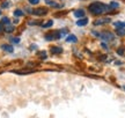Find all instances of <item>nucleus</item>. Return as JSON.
Here are the masks:
<instances>
[{
	"label": "nucleus",
	"mask_w": 125,
	"mask_h": 118,
	"mask_svg": "<svg viewBox=\"0 0 125 118\" xmlns=\"http://www.w3.org/2000/svg\"><path fill=\"white\" fill-rule=\"evenodd\" d=\"M1 23H2L4 26H7V24H9V19L8 18H2V20H1Z\"/></svg>",
	"instance_id": "16"
},
{
	"label": "nucleus",
	"mask_w": 125,
	"mask_h": 118,
	"mask_svg": "<svg viewBox=\"0 0 125 118\" xmlns=\"http://www.w3.org/2000/svg\"><path fill=\"white\" fill-rule=\"evenodd\" d=\"M67 42H70V43H75L76 41H78V38H76V36H74V35H68L66 38Z\"/></svg>",
	"instance_id": "8"
},
{
	"label": "nucleus",
	"mask_w": 125,
	"mask_h": 118,
	"mask_svg": "<svg viewBox=\"0 0 125 118\" xmlns=\"http://www.w3.org/2000/svg\"><path fill=\"white\" fill-rule=\"evenodd\" d=\"M12 42H13V43H16V44H18L19 42H20V38H18V37H15V38H12Z\"/></svg>",
	"instance_id": "22"
},
{
	"label": "nucleus",
	"mask_w": 125,
	"mask_h": 118,
	"mask_svg": "<svg viewBox=\"0 0 125 118\" xmlns=\"http://www.w3.org/2000/svg\"><path fill=\"white\" fill-rule=\"evenodd\" d=\"M1 49L5 50V51H7V52H13V46L8 45V44H4V45H1Z\"/></svg>",
	"instance_id": "6"
},
{
	"label": "nucleus",
	"mask_w": 125,
	"mask_h": 118,
	"mask_svg": "<svg viewBox=\"0 0 125 118\" xmlns=\"http://www.w3.org/2000/svg\"><path fill=\"white\" fill-rule=\"evenodd\" d=\"M109 7H110V9L111 8H117V7H118V4H117V2H111Z\"/></svg>",
	"instance_id": "19"
},
{
	"label": "nucleus",
	"mask_w": 125,
	"mask_h": 118,
	"mask_svg": "<svg viewBox=\"0 0 125 118\" xmlns=\"http://www.w3.org/2000/svg\"><path fill=\"white\" fill-rule=\"evenodd\" d=\"M87 22H88V20L83 18V19H80V20L76 22V24H78L79 27H83V26H86V24H87Z\"/></svg>",
	"instance_id": "7"
},
{
	"label": "nucleus",
	"mask_w": 125,
	"mask_h": 118,
	"mask_svg": "<svg viewBox=\"0 0 125 118\" xmlns=\"http://www.w3.org/2000/svg\"><path fill=\"white\" fill-rule=\"evenodd\" d=\"M14 30V27L9 23V24H7V26H5V31L6 32H12Z\"/></svg>",
	"instance_id": "12"
},
{
	"label": "nucleus",
	"mask_w": 125,
	"mask_h": 118,
	"mask_svg": "<svg viewBox=\"0 0 125 118\" xmlns=\"http://www.w3.org/2000/svg\"><path fill=\"white\" fill-rule=\"evenodd\" d=\"M8 6H9V2H4V4H2V7H4V8L8 7Z\"/></svg>",
	"instance_id": "23"
},
{
	"label": "nucleus",
	"mask_w": 125,
	"mask_h": 118,
	"mask_svg": "<svg viewBox=\"0 0 125 118\" xmlns=\"http://www.w3.org/2000/svg\"><path fill=\"white\" fill-rule=\"evenodd\" d=\"M51 52L54 53V55H58V53H62V49L59 48V46H52V48H51Z\"/></svg>",
	"instance_id": "5"
},
{
	"label": "nucleus",
	"mask_w": 125,
	"mask_h": 118,
	"mask_svg": "<svg viewBox=\"0 0 125 118\" xmlns=\"http://www.w3.org/2000/svg\"><path fill=\"white\" fill-rule=\"evenodd\" d=\"M117 52H118V55H123V53H124V52H123V49H119Z\"/></svg>",
	"instance_id": "24"
},
{
	"label": "nucleus",
	"mask_w": 125,
	"mask_h": 118,
	"mask_svg": "<svg viewBox=\"0 0 125 118\" xmlns=\"http://www.w3.org/2000/svg\"><path fill=\"white\" fill-rule=\"evenodd\" d=\"M107 22H110V19H109V18H102V19H98V20H96V21L94 22V24H95V26H101V24H103V23H107Z\"/></svg>",
	"instance_id": "4"
},
{
	"label": "nucleus",
	"mask_w": 125,
	"mask_h": 118,
	"mask_svg": "<svg viewBox=\"0 0 125 118\" xmlns=\"http://www.w3.org/2000/svg\"><path fill=\"white\" fill-rule=\"evenodd\" d=\"M74 15H75L76 18H83V16H85V12H83L82 9H78V10H75Z\"/></svg>",
	"instance_id": "9"
},
{
	"label": "nucleus",
	"mask_w": 125,
	"mask_h": 118,
	"mask_svg": "<svg viewBox=\"0 0 125 118\" xmlns=\"http://www.w3.org/2000/svg\"><path fill=\"white\" fill-rule=\"evenodd\" d=\"M116 34L118 36H124L125 35V29L124 28H117L116 29Z\"/></svg>",
	"instance_id": "10"
},
{
	"label": "nucleus",
	"mask_w": 125,
	"mask_h": 118,
	"mask_svg": "<svg viewBox=\"0 0 125 118\" xmlns=\"http://www.w3.org/2000/svg\"><path fill=\"white\" fill-rule=\"evenodd\" d=\"M34 72V69H23V71H15V73L18 74H28V73Z\"/></svg>",
	"instance_id": "13"
},
{
	"label": "nucleus",
	"mask_w": 125,
	"mask_h": 118,
	"mask_svg": "<svg viewBox=\"0 0 125 118\" xmlns=\"http://www.w3.org/2000/svg\"><path fill=\"white\" fill-rule=\"evenodd\" d=\"M2 31H5V26L1 22H0V34H1Z\"/></svg>",
	"instance_id": "21"
},
{
	"label": "nucleus",
	"mask_w": 125,
	"mask_h": 118,
	"mask_svg": "<svg viewBox=\"0 0 125 118\" xmlns=\"http://www.w3.org/2000/svg\"><path fill=\"white\" fill-rule=\"evenodd\" d=\"M29 2H30L31 5H36L40 2V0H29Z\"/></svg>",
	"instance_id": "20"
},
{
	"label": "nucleus",
	"mask_w": 125,
	"mask_h": 118,
	"mask_svg": "<svg viewBox=\"0 0 125 118\" xmlns=\"http://www.w3.org/2000/svg\"><path fill=\"white\" fill-rule=\"evenodd\" d=\"M14 15H15V16H22L23 13H22V10H21V9H15Z\"/></svg>",
	"instance_id": "15"
},
{
	"label": "nucleus",
	"mask_w": 125,
	"mask_h": 118,
	"mask_svg": "<svg viewBox=\"0 0 125 118\" xmlns=\"http://www.w3.org/2000/svg\"><path fill=\"white\" fill-rule=\"evenodd\" d=\"M52 24H53V22H52V21H48L46 23H44V24H43V28H49V27H51Z\"/></svg>",
	"instance_id": "18"
},
{
	"label": "nucleus",
	"mask_w": 125,
	"mask_h": 118,
	"mask_svg": "<svg viewBox=\"0 0 125 118\" xmlns=\"http://www.w3.org/2000/svg\"><path fill=\"white\" fill-rule=\"evenodd\" d=\"M115 26H116L117 28H125V22L118 21V22H115Z\"/></svg>",
	"instance_id": "14"
},
{
	"label": "nucleus",
	"mask_w": 125,
	"mask_h": 118,
	"mask_svg": "<svg viewBox=\"0 0 125 118\" xmlns=\"http://www.w3.org/2000/svg\"><path fill=\"white\" fill-rule=\"evenodd\" d=\"M88 9H89V12L92 14L97 15V14L104 13L105 10H109V9H110V7H109V6H105V5L102 4V2H93V4L89 5Z\"/></svg>",
	"instance_id": "1"
},
{
	"label": "nucleus",
	"mask_w": 125,
	"mask_h": 118,
	"mask_svg": "<svg viewBox=\"0 0 125 118\" xmlns=\"http://www.w3.org/2000/svg\"><path fill=\"white\" fill-rule=\"evenodd\" d=\"M46 2L49 5H51V6H53V7H60V5H57L54 1H50V0H46Z\"/></svg>",
	"instance_id": "17"
},
{
	"label": "nucleus",
	"mask_w": 125,
	"mask_h": 118,
	"mask_svg": "<svg viewBox=\"0 0 125 118\" xmlns=\"http://www.w3.org/2000/svg\"><path fill=\"white\" fill-rule=\"evenodd\" d=\"M100 37L105 42H109V41H112V39H114V35L109 31H104V32H102V34H100Z\"/></svg>",
	"instance_id": "2"
},
{
	"label": "nucleus",
	"mask_w": 125,
	"mask_h": 118,
	"mask_svg": "<svg viewBox=\"0 0 125 118\" xmlns=\"http://www.w3.org/2000/svg\"><path fill=\"white\" fill-rule=\"evenodd\" d=\"M0 15H1V12H0Z\"/></svg>",
	"instance_id": "25"
},
{
	"label": "nucleus",
	"mask_w": 125,
	"mask_h": 118,
	"mask_svg": "<svg viewBox=\"0 0 125 118\" xmlns=\"http://www.w3.org/2000/svg\"><path fill=\"white\" fill-rule=\"evenodd\" d=\"M46 13H48V9L45 8V7H38V8H35L32 10V14L38 15V16H43V15H45Z\"/></svg>",
	"instance_id": "3"
},
{
	"label": "nucleus",
	"mask_w": 125,
	"mask_h": 118,
	"mask_svg": "<svg viewBox=\"0 0 125 118\" xmlns=\"http://www.w3.org/2000/svg\"><path fill=\"white\" fill-rule=\"evenodd\" d=\"M45 39H46V41H52V39H56V37H54V32H51V34L45 35Z\"/></svg>",
	"instance_id": "11"
}]
</instances>
